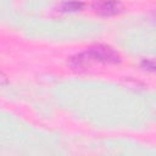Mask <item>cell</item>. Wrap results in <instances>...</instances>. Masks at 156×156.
<instances>
[{"mask_svg":"<svg viewBox=\"0 0 156 156\" xmlns=\"http://www.w3.org/2000/svg\"><path fill=\"white\" fill-rule=\"evenodd\" d=\"M119 62H121V56L115 49H112L108 45L99 44L90 46L85 51L72 56L68 61V65L76 69H85L95 63L117 65Z\"/></svg>","mask_w":156,"mask_h":156,"instance_id":"obj_1","label":"cell"},{"mask_svg":"<svg viewBox=\"0 0 156 156\" xmlns=\"http://www.w3.org/2000/svg\"><path fill=\"white\" fill-rule=\"evenodd\" d=\"M94 11L105 17L116 16L123 11V5L118 0H95L93 2Z\"/></svg>","mask_w":156,"mask_h":156,"instance_id":"obj_2","label":"cell"},{"mask_svg":"<svg viewBox=\"0 0 156 156\" xmlns=\"http://www.w3.org/2000/svg\"><path fill=\"white\" fill-rule=\"evenodd\" d=\"M83 7H84V2H82V1H76V0L65 1L63 4H61V11H63V12H76V11H80Z\"/></svg>","mask_w":156,"mask_h":156,"instance_id":"obj_3","label":"cell"},{"mask_svg":"<svg viewBox=\"0 0 156 156\" xmlns=\"http://www.w3.org/2000/svg\"><path fill=\"white\" fill-rule=\"evenodd\" d=\"M140 66L149 72H155L156 73V57H151V58H144L140 63Z\"/></svg>","mask_w":156,"mask_h":156,"instance_id":"obj_4","label":"cell"}]
</instances>
